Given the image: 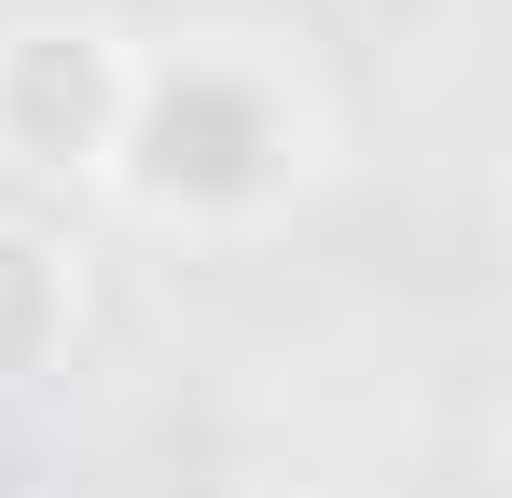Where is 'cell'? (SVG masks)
<instances>
[{
    "label": "cell",
    "instance_id": "1",
    "mask_svg": "<svg viewBox=\"0 0 512 498\" xmlns=\"http://www.w3.org/2000/svg\"><path fill=\"white\" fill-rule=\"evenodd\" d=\"M319 180V97L277 28H194L180 56H139L125 139H111V208L153 236H250Z\"/></svg>",
    "mask_w": 512,
    "mask_h": 498
},
{
    "label": "cell",
    "instance_id": "2",
    "mask_svg": "<svg viewBox=\"0 0 512 498\" xmlns=\"http://www.w3.org/2000/svg\"><path fill=\"white\" fill-rule=\"evenodd\" d=\"M125 97H139V42L111 14H14L0 28V166L14 180L97 194L111 139H125Z\"/></svg>",
    "mask_w": 512,
    "mask_h": 498
},
{
    "label": "cell",
    "instance_id": "3",
    "mask_svg": "<svg viewBox=\"0 0 512 498\" xmlns=\"http://www.w3.org/2000/svg\"><path fill=\"white\" fill-rule=\"evenodd\" d=\"M84 346V249L56 222H14L0 208V402L14 388H56Z\"/></svg>",
    "mask_w": 512,
    "mask_h": 498
}]
</instances>
